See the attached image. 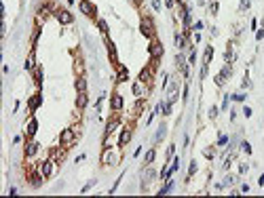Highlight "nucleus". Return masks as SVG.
<instances>
[{"instance_id":"obj_2","label":"nucleus","mask_w":264,"mask_h":198,"mask_svg":"<svg viewBox=\"0 0 264 198\" xmlns=\"http://www.w3.org/2000/svg\"><path fill=\"white\" fill-rule=\"evenodd\" d=\"M140 32H142L146 38H152V36H154V25H152V19H150V17H142V21H140Z\"/></svg>"},{"instance_id":"obj_32","label":"nucleus","mask_w":264,"mask_h":198,"mask_svg":"<svg viewBox=\"0 0 264 198\" xmlns=\"http://www.w3.org/2000/svg\"><path fill=\"white\" fill-rule=\"evenodd\" d=\"M194 173H197V162L192 160V162H190V169H188V177H190V175H194Z\"/></svg>"},{"instance_id":"obj_31","label":"nucleus","mask_w":264,"mask_h":198,"mask_svg":"<svg viewBox=\"0 0 264 198\" xmlns=\"http://www.w3.org/2000/svg\"><path fill=\"white\" fill-rule=\"evenodd\" d=\"M224 57H226V61H228V63H230V61L235 59V53H232V48H228V51H226V55H224Z\"/></svg>"},{"instance_id":"obj_29","label":"nucleus","mask_w":264,"mask_h":198,"mask_svg":"<svg viewBox=\"0 0 264 198\" xmlns=\"http://www.w3.org/2000/svg\"><path fill=\"white\" fill-rule=\"evenodd\" d=\"M154 152L156 150H148V154H146V164H150L152 160H154Z\"/></svg>"},{"instance_id":"obj_27","label":"nucleus","mask_w":264,"mask_h":198,"mask_svg":"<svg viewBox=\"0 0 264 198\" xmlns=\"http://www.w3.org/2000/svg\"><path fill=\"white\" fill-rule=\"evenodd\" d=\"M230 74H232V70H230V63H228V65H224V70L220 72V76H222V78H224V80H226L228 76H230Z\"/></svg>"},{"instance_id":"obj_34","label":"nucleus","mask_w":264,"mask_h":198,"mask_svg":"<svg viewBox=\"0 0 264 198\" xmlns=\"http://www.w3.org/2000/svg\"><path fill=\"white\" fill-rule=\"evenodd\" d=\"M249 4H252V0H241V11L249 9Z\"/></svg>"},{"instance_id":"obj_10","label":"nucleus","mask_w":264,"mask_h":198,"mask_svg":"<svg viewBox=\"0 0 264 198\" xmlns=\"http://www.w3.org/2000/svg\"><path fill=\"white\" fill-rule=\"evenodd\" d=\"M129 141H131V128H125V131L120 133V137H119V148H125Z\"/></svg>"},{"instance_id":"obj_42","label":"nucleus","mask_w":264,"mask_h":198,"mask_svg":"<svg viewBox=\"0 0 264 198\" xmlns=\"http://www.w3.org/2000/svg\"><path fill=\"white\" fill-rule=\"evenodd\" d=\"M228 101H230V97L226 95V97H224V103H222V110H226V107H228Z\"/></svg>"},{"instance_id":"obj_1","label":"nucleus","mask_w":264,"mask_h":198,"mask_svg":"<svg viewBox=\"0 0 264 198\" xmlns=\"http://www.w3.org/2000/svg\"><path fill=\"white\" fill-rule=\"evenodd\" d=\"M76 137H78V133H76L74 128H66V131L61 133L59 141H61V145H63V148H72L74 143H76Z\"/></svg>"},{"instance_id":"obj_19","label":"nucleus","mask_w":264,"mask_h":198,"mask_svg":"<svg viewBox=\"0 0 264 198\" xmlns=\"http://www.w3.org/2000/svg\"><path fill=\"white\" fill-rule=\"evenodd\" d=\"M40 101H42V97H40V93H38V95H34V97L30 99V110L34 112V110H36L38 105H40Z\"/></svg>"},{"instance_id":"obj_4","label":"nucleus","mask_w":264,"mask_h":198,"mask_svg":"<svg viewBox=\"0 0 264 198\" xmlns=\"http://www.w3.org/2000/svg\"><path fill=\"white\" fill-rule=\"evenodd\" d=\"M42 177H45V175L38 173V171H32V169L28 171V181H30V186H32V187H40V183H42Z\"/></svg>"},{"instance_id":"obj_41","label":"nucleus","mask_w":264,"mask_h":198,"mask_svg":"<svg viewBox=\"0 0 264 198\" xmlns=\"http://www.w3.org/2000/svg\"><path fill=\"white\" fill-rule=\"evenodd\" d=\"M247 169H249L247 164H241V166H239V173H241V175H243V173H247Z\"/></svg>"},{"instance_id":"obj_7","label":"nucleus","mask_w":264,"mask_h":198,"mask_svg":"<svg viewBox=\"0 0 264 198\" xmlns=\"http://www.w3.org/2000/svg\"><path fill=\"white\" fill-rule=\"evenodd\" d=\"M104 164H108V166H112V164H116L119 162V152H112V150H108L106 154H104Z\"/></svg>"},{"instance_id":"obj_16","label":"nucleus","mask_w":264,"mask_h":198,"mask_svg":"<svg viewBox=\"0 0 264 198\" xmlns=\"http://www.w3.org/2000/svg\"><path fill=\"white\" fill-rule=\"evenodd\" d=\"M76 91L78 93H87V78L84 76H78L76 78Z\"/></svg>"},{"instance_id":"obj_20","label":"nucleus","mask_w":264,"mask_h":198,"mask_svg":"<svg viewBox=\"0 0 264 198\" xmlns=\"http://www.w3.org/2000/svg\"><path fill=\"white\" fill-rule=\"evenodd\" d=\"M175 47L178 48L186 47V38H184V34H175Z\"/></svg>"},{"instance_id":"obj_12","label":"nucleus","mask_w":264,"mask_h":198,"mask_svg":"<svg viewBox=\"0 0 264 198\" xmlns=\"http://www.w3.org/2000/svg\"><path fill=\"white\" fill-rule=\"evenodd\" d=\"M57 21H59L61 25L72 23V15H70L68 11H57Z\"/></svg>"},{"instance_id":"obj_44","label":"nucleus","mask_w":264,"mask_h":198,"mask_svg":"<svg viewBox=\"0 0 264 198\" xmlns=\"http://www.w3.org/2000/svg\"><path fill=\"white\" fill-rule=\"evenodd\" d=\"M205 156H207V158H214V150H211V148H209V150H205Z\"/></svg>"},{"instance_id":"obj_13","label":"nucleus","mask_w":264,"mask_h":198,"mask_svg":"<svg viewBox=\"0 0 264 198\" xmlns=\"http://www.w3.org/2000/svg\"><path fill=\"white\" fill-rule=\"evenodd\" d=\"M89 105V97H87V93H78L76 95V107L78 110H84Z\"/></svg>"},{"instance_id":"obj_24","label":"nucleus","mask_w":264,"mask_h":198,"mask_svg":"<svg viewBox=\"0 0 264 198\" xmlns=\"http://www.w3.org/2000/svg\"><path fill=\"white\" fill-rule=\"evenodd\" d=\"M142 84L144 82H140V80H137V84H133V95L135 97H142Z\"/></svg>"},{"instance_id":"obj_39","label":"nucleus","mask_w":264,"mask_h":198,"mask_svg":"<svg viewBox=\"0 0 264 198\" xmlns=\"http://www.w3.org/2000/svg\"><path fill=\"white\" fill-rule=\"evenodd\" d=\"M218 116V107H209V118H216Z\"/></svg>"},{"instance_id":"obj_8","label":"nucleus","mask_w":264,"mask_h":198,"mask_svg":"<svg viewBox=\"0 0 264 198\" xmlns=\"http://www.w3.org/2000/svg\"><path fill=\"white\" fill-rule=\"evenodd\" d=\"M119 124H120V118H112V120H110L108 124H106V133H104V137L108 139L110 135H112V133H114V131L119 128Z\"/></svg>"},{"instance_id":"obj_15","label":"nucleus","mask_w":264,"mask_h":198,"mask_svg":"<svg viewBox=\"0 0 264 198\" xmlns=\"http://www.w3.org/2000/svg\"><path fill=\"white\" fill-rule=\"evenodd\" d=\"M110 105H112V110H114V112H119L120 107H123V97H120L119 93H114V95H112V103H110Z\"/></svg>"},{"instance_id":"obj_18","label":"nucleus","mask_w":264,"mask_h":198,"mask_svg":"<svg viewBox=\"0 0 264 198\" xmlns=\"http://www.w3.org/2000/svg\"><path fill=\"white\" fill-rule=\"evenodd\" d=\"M182 21H184V27H190V13H188V6H184V11H182Z\"/></svg>"},{"instance_id":"obj_28","label":"nucleus","mask_w":264,"mask_h":198,"mask_svg":"<svg viewBox=\"0 0 264 198\" xmlns=\"http://www.w3.org/2000/svg\"><path fill=\"white\" fill-rule=\"evenodd\" d=\"M241 150L245 152V154H252V145H249L247 141H241Z\"/></svg>"},{"instance_id":"obj_17","label":"nucleus","mask_w":264,"mask_h":198,"mask_svg":"<svg viewBox=\"0 0 264 198\" xmlns=\"http://www.w3.org/2000/svg\"><path fill=\"white\" fill-rule=\"evenodd\" d=\"M106 44H108V55H110V59H112V61L116 63V47H114V42L106 38Z\"/></svg>"},{"instance_id":"obj_23","label":"nucleus","mask_w":264,"mask_h":198,"mask_svg":"<svg viewBox=\"0 0 264 198\" xmlns=\"http://www.w3.org/2000/svg\"><path fill=\"white\" fill-rule=\"evenodd\" d=\"M211 57H214V48H211V47H207V48H205V65H207V63L211 61Z\"/></svg>"},{"instance_id":"obj_11","label":"nucleus","mask_w":264,"mask_h":198,"mask_svg":"<svg viewBox=\"0 0 264 198\" xmlns=\"http://www.w3.org/2000/svg\"><path fill=\"white\" fill-rule=\"evenodd\" d=\"M36 152H38V143L30 139L28 143H25V156H28V158H32V156H36Z\"/></svg>"},{"instance_id":"obj_38","label":"nucleus","mask_w":264,"mask_h":198,"mask_svg":"<svg viewBox=\"0 0 264 198\" xmlns=\"http://www.w3.org/2000/svg\"><path fill=\"white\" fill-rule=\"evenodd\" d=\"M232 99H235V101H245V95H243V93H239V95H232Z\"/></svg>"},{"instance_id":"obj_33","label":"nucleus","mask_w":264,"mask_h":198,"mask_svg":"<svg viewBox=\"0 0 264 198\" xmlns=\"http://www.w3.org/2000/svg\"><path fill=\"white\" fill-rule=\"evenodd\" d=\"M93 186H95V179H91V181H89V183H87V186L83 187V194H84V192H89V190H91Z\"/></svg>"},{"instance_id":"obj_43","label":"nucleus","mask_w":264,"mask_h":198,"mask_svg":"<svg viewBox=\"0 0 264 198\" xmlns=\"http://www.w3.org/2000/svg\"><path fill=\"white\" fill-rule=\"evenodd\" d=\"M192 27H194V30H203V21H197V23L192 25Z\"/></svg>"},{"instance_id":"obj_5","label":"nucleus","mask_w":264,"mask_h":198,"mask_svg":"<svg viewBox=\"0 0 264 198\" xmlns=\"http://www.w3.org/2000/svg\"><path fill=\"white\" fill-rule=\"evenodd\" d=\"M161 55H163V44H161L158 40H152V42H150V57L158 61Z\"/></svg>"},{"instance_id":"obj_22","label":"nucleus","mask_w":264,"mask_h":198,"mask_svg":"<svg viewBox=\"0 0 264 198\" xmlns=\"http://www.w3.org/2000/svg\"><path fill=\"white\" fill-rule=\"evenodd\" d=\"M97 27L102 30V34H108V23L104 19H97Z\"/></svg>"},{"instance_id":"obj_3","label":"nucleus","mask_w":264,"mask_h":198,"mask_svg":"<svg viewBox=\"0 0 264 198\" xmlns=\"http://www.w3.org/2000/svg\"><path fill=\"white\" fill-rule=\"evenodd\" d=\"M152 76H154V65H146L144 70L140 72V82L152 84Z\"/></svg>"},{"instance_id":"obj_37","label":"nucleus","mask_w":264,"mask_h":198,"mask_svg":"<svg viewBox=\"0 0 264 198\" xmlns=\"http://www.w3.org/2000/svg\"><path fill=\"white\" fill-rule=\"evenodd\" d=\"M36 82L38 84L42 82V70H40V68H36Z\"/></svg>"},{"instance_id":"obj_47","label":"nucleus","mask_w":264,"mask_h":198,"mask_svg":"<svg viewBox=\"0 0 264 198\" xmlns=\"http://www.w3.org/2000/svg\"><path fill=\"white\" fill-rule=\"evenodd\" d=\"M211 13H214V15L218 13V2H211Z\"/></svg>"},{"instance_id":"obj_45","label":"nucleus","mask_w":264,"mask_h":198,"mask_svg":"<svg viewBox=\"0 0 264 198\" xmlns=\"http://www.w3.org/2000/svg\"><path fill=\"white\" fill-rule=\"evenodd\" d=\"M173 2H175V0H165V6H167V9H173Z\"/></svg>"},{"instance_id":"obj_21","label":"nucleus","mask_w":264,"mask_h":198,"mask_svg":"<svg viewBox=\"0 0 264 198\" xmlns=\"http://www.w3.org/2000/svg\"><path fill=\"white\" fill-rule=\"evenodd\" d=\"M127 78H129V72H127V68L119 65V80H127Z\"/></svg>"},{"instance_id":"obj_40","label":"nucleus","mask_w":264,"mask_h":198,"mask_svg":"<svg viewBox=\"0 0 264 198\" xmlns=\"http://www.w3.org/2000/svg\"><path fill=\"white\" fill-rule=\"evenodd\" d=\"M264 38V27L262 30H258V32H256V40H262Z\"/></svg>"},{"instance_id":"obj_36","label":"nucleus","mask_w":264,"mask_h":198,"mask_svg":"<svg viewBox=\"0 0 264 198\" xmlns=\"http://www.w3.org/2000/svg\"><path fill=\"white\" fill-rule=\"evenodd\" d=\"M165 137V124H161V128H158V135H156V139H163Z\"/></svg>"},{"instance_id":"obj_46","label":"nucleus","mask_w":264,"mask_h":198,"mask_svg":"<svg viewBox=\"0 0 264 198\" xmlns=\"http://www.w3.org/2000/svg\"><path fill=\"white\" fill-rule=\"evenodd\" d=\"M243 114L245 116H252V107H243Z\"/></svg>"},{"instance_id":"obj_9","label":"nucleus","mask_w":264,"mask_h":198,"mask_svg":"<svg viewBox=\"0 0 264 198\" xmlns=\"http://www.w3.org/2000/svg\"><path fill=\"white\" fill-rule=\"evenodd\" d=\"M53 169H55V164H53V160H51V158L40 164V173L45 175V177H51V175H53Z\"/></svg>"},{"instance_id":"obj_35","label":"nucleus","mask_w":264,"mask_h":198,"mask_svg":"<svg viewBox=\"0 0 264 198\" xmlns=\"http://www.w3.org/2000/svg\"><path fill=\"white\" fill-rule=\"evenodd\" d=\"M163 114H165V116H169V114H171V103H165V105H163Z\"/></svg>"},{"instance_id":"obj_6","label":"nucleus","mask_w":264,"mask_h":198,"mask_svg":"<svg viewBox=\"0 0 264 198\" xmlns=\"http://www.w3.org/2000/svg\"><path fill=\"white\" fill-rule=\"evenodd\" d=\"M80 11H83L84 15H87V17H95V15H97L95 6H93V4H91L89 0H83V2H80Z\"/></svg>"},{"instance_id":"obj_14","label":"nucleus","mask_w":264,"mask_h":198,"mask_svg":"<svg viewBox=\"0 0 264 198\" xmlns=\"http://www.w3.org/2000/svg\"><path fill=\"white\" fill-rule=\"evenodd\" d=\"M36 131H38V120H36V118H32V120L28 122V137L32 139V137L36 135Z\"/></svg>"},{"instance_id":"obj_25","label":"nucleus","mask_w":264,"mask_h":198,"mask_svg":"<svg viewBox=\"0 0 264 198\" xmlns=\"http://www.w3.org/2000/svg\"><path fill=\"white\" fill-rule=\"evenodd\" d=\"M171 187H173V181L169 179L167 183H165V187H161V190H158V194H167V192H171Z\"/></svg>"},{"instance_id":"obj_26","label":"nucleus","mask_w":264,"mask_h":198,"mask_svg":"<svg viewBox=\"0 0 264 198\" xmlns=\"http://www.w3.org/2000/svg\"><path fill=\"white\" fill-rule=\"evenodd\" d=\"M25 68H28V70H34V51L30 53V57H28V61H25Z\"/></svg>"},{"instance_id":"obj_30","label":"nucleus","mask_w":264,"mask_h":198,"mask_svg":"<svg viewBox=\"0 0 264 198\" xmlns=\"http://www.w3.org/2000/svg\"><path fill=\"white\" fill-rule=\"evenodd\" d=\"M228 143V135H220L218 137V145H226Z\"/></svg>"}]
</instances>
